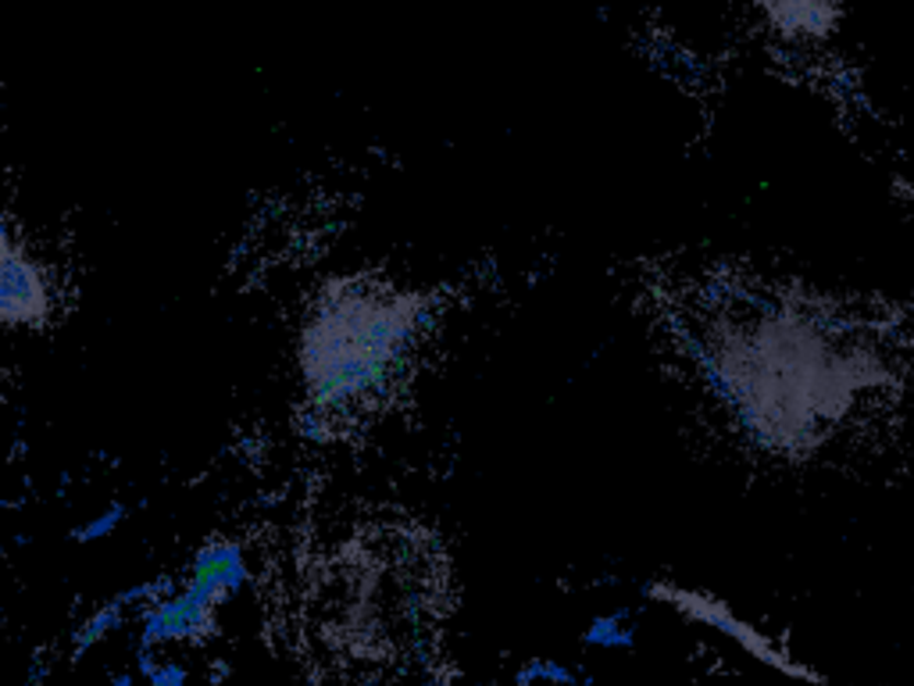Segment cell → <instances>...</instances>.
I'll use <instances>...</instances> for the list:
<instances>
[{
  "label": "cell",
  "instance_id": "11",
  "mask_svg": "<svg viewBox=\"0 0 914 686\" xmlns=\"http://www.w3.org/2000/svg\"><path fill=\"white\" fill-rule=\"evenodd\" d=\"M132 683H136L132 672H122V676H115V679H112V686H132Z\"/></svg>",
  "mask_w": 914,
  "mask_h": 686
},
{
  "label": "cell",
  "instance_id": "4",
  "mask_svg": "<svg viewBox=\"0 0 914 686\" xmlns=\"http://www.w3.org/2000/svg\"><path fill=\"white\" fill-rule=\"evenodd\" d=\"M586 648H633L636 643V629L629 623V612H615V615H600L590 623V629L582 633Z\"/></svg>",
  "mask_w": 914,
  "mask_h": 686
},
{
  "label": "cell",
  "instance_id": "2",
  "mask_svg": "<svg viewBox=\"0 0 914 686\" xmlns=\"http://www.w3.org/2000/svg\"><path fill=\"white\" fill-rule=\"evenodd\" d=\"M50 312V293L44 272L15 247L11 229H4V265H0V315L8 326H30Z\"/></svg>",
  "mask_w": 914,
  "mask_h": 686
},
{
  "label": "cell",
  "instance_id": "9",
  "mask_svg": "<svg viewBox=\"0 0 914 686\" xmlns=\"http://www.w3.org/2000/svg\"><path fill=\"white\" fill-rule=\"evenodd\" d=\"M147 686H186V668L180 662H165L147 679Z\"/></svg>",
  "mask_w": 914,
  "mask_h": 686
},
{
  "label": "cell",
  "instance_id": "6",
  "mask_svg": "<svg viewBox=\"0 0 914 686\" xmlns=\"http://www.w3.org/2000/svg\"><path fill=\"white\" fill-rule=\"evenodd\" d=\"M118 626H122V608H118L115 601H107L101 612H93L86 623L76 629V654H83L86 648H93V643L104 640Z\"/></svg>",
  "mask_w": 914,
  "mask_h": 686
},
{
  "label": "cell",
  "instance_id": "3",
  "mask_svg": "<svg viewBox=\"0 0 914 686\" xmlns=\"http://www.w3.org/2000/svg\"><path fill=\"white\" fill-rule=\"evenodd\" d=\"M211 629V608H200L194 597L172 594L165 601L150 604L143 615V648L165 640H194Z\"/></svg>",
  "mask_w": 914,
  "mask_h": 686
},
{
  "label": "cell",
  "instance_id": "8",
  "mask_svg": "<svg viewBox=\"0 0 914 686\" xmlns=\"http://www.w3.org/2000/svg\"><path fill=\"white\" fill-rule=\"evenodd\" d=\"M126 504H112V508H104L101 515H93L86 526H79V530H72V540H79V544H97V540H104V536H112L115 533V526L122 519H126Z\"/></svg>",
  "mask_w": 914,
  "mask_h": 686
},
{
  "label": "cell",
  "instance_id": "10",
  "mask_svg": "<svg viewBox=\"0 0 914 686\" xmlns=\"http://www.w3.org/2000/svg\"><path fill=\"white\" fill-rule=\"evenodd\" d=\"M158 668H161V665H154V654H150V648H140V658H136V672H143V676L150 679Z\"/></svg>",
  "mask_w": 914,
  "mask_h": 686
},
{
  "label": "cell",
  "instance_id": "5",
  "mask_svg": "<svg viewBox=\"0 0 914 686\" xmlns=\"http://www.w3.org/2000/svg\"><path fill=\"white\" fill-rule=\"evenodd\" d=\"M532 683H554V686H576V672L565 668L554 658H529V662L518 668L514 686H532Z\"/></svg>",
  "mask_w": 914,
  "mask_h": 686
},
{
  "label": "cell",
  "instance_id": "7",
  "mask_svg": "<svg viewBox=\"0 0 914 686\" xmlns=\"http://www.w3.org/2000/svg\"><path fill=\"white\" fill-rule=\"evenodd\" d=\"M233 565H243V547L229 540H215L197 550L189 572H215V569H233Z\"/></svg>",
  "mask_w": 914,
  "mask_h": 686
},
{
  "label": "cell",
  "instance_id": "1",
  "mask_svg": "<svg viewBox=\"0 0 914 686\" xmlns=\"http://www.w3.org/2000/svg\"><path fill=\"white\" fill-rule=\"evenodd\" d=\"M647 597H658L664 604H672V608H679L682 615H690V618H697V623L704 626H715L718 633H726L732 637L736 643H743V648L750 654H757L761 662H768V665H779L786 672H794V676H808V672H800L786 662V658L772 648V643L757 633V629H750L747 623H740L732 612H726L715 597H707V594H697V590H682V586H672V583H650L647 586Z\"/></svg>",
  "mask_w": 914,
  "mask_h": 686
}]
</instances>
